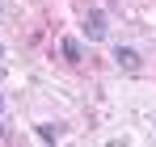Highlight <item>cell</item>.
<instances>
[{
    "mask_svg": "<svg viewBox=\"0 0 156 147\" xmlns=\"http://www.w3.org/2000/svg\"><path fill=\"white\" fill-rule=\"evenodd\" d=\"M84 38H89V42H105V13L101 9H93V13L84 17Z\"/></svg>",
    "mask_w": 156,
    "mask_h": 147,
    "instance_id": "cell-1",
    "label": "cell"
},
{
    "mask_svg": "<svg viewBox=\"0 0 156 147\" xmlns=\"http://www.w3.org/2000/svg\"><path fill=\"white\" fill-rule=\"evenodd\" d=\"M114 63H118L122 72H139V67H144V55L131 50V46H114Z\"/></svg>",
    "mask_w": 156,
    "mask_h": 147,
    "instance_id": "cell-2",
    "label": "cell"
},
{
    "mask_svg": "<svg viewBox=\"0 0 156 147\" xmlns=\"http://www.w3.org/2000/svg\"><path fill=\"white\" fill-rule=\"evenodd\" d=\"M63 130H68L63 122H42V126H38V139H42V143H59Z\"/></svg>",
    "mask_w": 156,
    "mask_h": 147,
    "instance_id": "cell-3",
    "label": "cell"
},
{
    "mask_svg": "<svg viewBox=\"0 0 156 147\" xmlns=\"http://www.w3.org/2000/svg\"><path fill=\"white\" fill-rule=\"evenodd\" d=\"M59 55H63L68 63H80V59H84V50H80L76 38H63V42H59Z\"/></svg>",
    "mask_w": 156,
    "mask_h": 147,
    "instance_id": "cell-4",
    "label": "cell"
},
{
    "mask_svg": "<svg viewBox=\"0 0 156 147\" xmlns=\"http://www.w3.org/2000/svg\"><path fill=\"white\" fill-rule=\"evenodd\" d=\"M0 139H9V126H4V122H0Z\"/></svg>",
    "mask_w": 156,
    "mask_h": 147,
    "instance_id": "cell-5",
    "label": "cell"
},
{
    "mask_svg": "<svg viewBox=\"0 0 156 147\" xmlns=\"http://www.w3.org/2000/svg\"><path fill=\"white\" fill-rule=\"evenodd\" d=\"M0 109H4V97H0Z\"/></svg>",
    "mask_w": 156,
    "mask_h": 147,
    "instance_id": "cell-6",
    "label": "cell"
},
{
    "mask_svg": "<svg viewBox=\"0 0 156 147\" xmlns=\"http://www.w3.org/2000/svg\"><path fill=\"white\" fill-rule=\"evenodd\" d=\"M0 13H4V9H0Z\"/></svg>",
    "mask_w": 156,
    "mask_h": 147,
    "instance_id": "cell-7",
    "label": "cell"
}]
</instances>
